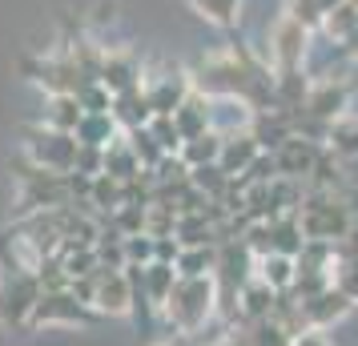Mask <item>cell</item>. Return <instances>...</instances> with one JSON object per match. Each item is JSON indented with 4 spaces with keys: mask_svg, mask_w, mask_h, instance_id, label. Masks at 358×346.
Listing matches in <instances>:
<instances>
[{
    "mask_svg": "<svg viewBox=\"0 0 358 346\" xmlns=\"http://www.w3.org/2000/svg\"><path fill=\"white\" fill-rule=\"evenodd\" d=\"M217 310H222V290H217V278L206 274V278H178L157 314L169 330H178V338H189Z\"/></svg>",
    "mask_w": 358,
    "mask_h": 346,
    "instance_id": "1",
    "label": "cell"
},
{
    "mask_svg": "<svg viewBox=\"0 0 358 346\" xmlns=\"http://www.w3.org/2000/svg\"><path fill=\"white\" fill-rule=\"evenodd\" d=\"M298 226H302V238L306 242H342L346 233L355 230V222L342 206L338 189H306L302 194V206L294 210Z\"/></svg>",
    "mask_w": 358,
    "mask_h": 346,
    "instance_id": "2",
    "label": "cell"
},
{
    "mask_svg": "<svg viewBox=\"0 0 358 346\" xmlns=\"http://www.w3.org/2000/svg\"><path fill=\"white\" fill-rule=\"evenodd\" d=\"M310 41H314V33L282 13V17L270 24V33H266V65H270V73H274V77L306 73Z\"/></svg>",
    "mask_w": 358,
    "mask_h": 346,
    "instance_id": "3",
    "label": "cell"
},
{
    "mask_svg": "<svg viewBox=\"0 0 358 346\" xmlns=\"http://www.w3.org/2000/svg\"><path fill=\"white\" fill-rule=\"evenodd\" d=\"M89 306L97 318H129L137 310V298H133V282L121 270H97L89 278Z\"/></svg>",
    "mask_w": 358,
    "mask_h": 346,
    "instance_id": "4",
    "label": "cell"
},
{
    "mask_svg": "<svg viewBox=\"0 0 358 346\" xmlns=\"http://www.w3.org/2000/svg\"><path fill=\"white\" fill-rule=\"evenodd\" d=\"M24 153L29 161L49 169V173H73V161H77V137L61 129H49V125H36V129L24 133Z\"/></svg>",
    "mask_w": 358,
    "mask_h": 346,
    "instance_id": "5",
    "label": "cell"
},
{
    "mask_svg": "<svg viewBox=\"0 0 358 346\" xmlns=\"http://www.w3.org/2000/svg\"><path fill=\"white\" fill-rule=\"evenodd\" d=\"M93 318H97L93 306L81 302L73 290H41L24 326H89Z\"/></svg>",
    "mask_w": 358,
    "mask_h": 346,
    "instance_id": "6",
    "label": "cell"
},
{
    "mask_svg": "<svg viewBox=\"0 0 358 346\" xmlns=\"http://www.w3.org/2000/svg\"><path fill=\"white\" fill-rule=\"evenodd\" d=\"M326 153V145L318 137H302V133H290L282 145L274 149V165H278V178H294V182H306L314 173L318 157Z\"/></svg>",
    "mask_w": 358,
    "mask_h": 346,
    "instance_id": "7",
    "label": "cell"
},
{
    "mask_svg": "<svg viewBox=\"0 0 358 346\" xmlns=\"http://www.w3.org/2000/svg\"><path fill=\"white\" fill-rule=\"evenodd\" d=\"M302 113L318 125H330L338 121L342 113H350V89L342 77H322L306 89V101H302Z\"/></svg>",
    "mask_w": 358,
    "mask_h": 346,
    "instance_id": "8",
    "label": "cell"
},
{
    "mask_svg": "<svg viewBox=\"0 0 358 346\" xmlns=\"http://www.w3.org/2000/svg\"><path fill=\"white\" fill-rule=\"evenodd\" d=\"M36 298H41V282H36L33 270H13V278L4 282V290H0V318L24 326L29 310L36 306Z\"/></svg>",
    "mask_w": 358,
    "mask_h": 346,
    "instance_id": "9",
    "label": "cell"
},
{
    "mask_svg": "<svg viewBox=\"0 0 358 346\" xmlns=\"http://www.w3.org/2000/svg\"><path fill=\"white\" fill-rule=\"evenodd\" d=\"M97 81L117 97V93H125V89H137V85L145 81V69H141V61H137L129 49H101Z\"/></svg>",
    "mask_w": 358,
    "mask_h": 346,
    "instance_id": "10",
    "label": "cell"
},
{
    "mask_svg": "<svg viewBox=\"0 0 358 346\" xmlns=\"http://www.w3.org/2000/svg\"><path fill=\"white\" fill-rule=\"evenodd\" d=\"M298 306H302V322H306V326H318V330H330L334 322H342L346 314L355 310V302L342 294L334 282H330L326 290H318L314 298L298 302Z\"/></svg>",
    "mask_w": 358,
    "mask_h": 346,
    "instance_id": "11",
    "label": "cell"
},
{
    "mask_svg": "<svg viewBox=\"0 0 358 346\" xmlns=\"http://www.w3.org/2000/svg\"><path fill=\"white\" fill-rule=\"evenodd\" d=\"M141 89H145L153 117H173V109L185 101V93H189L194 85H189V73H165V77L141 81Z\"/></svg>",
    "mask_w": 358,
    "mask_h": 346,
    "instance_id": "12",
    "label": "cell"
},
{
    "mask_svg": "<svg viewBox=\"0 0 358 346\" xmlns=\"http://www.w3.org/2000/svg\"><path fill=\"white\" fill-rule=\"evenodd\" d=\"M330 282L358 306V230H350L342 242H334V266H330Z\"/></svg>",
    "mask_w": 358,
    "mask_h": 346,
    "instance_id": "13",
    "label": "cell"
},
{
    "mask_svg": "<svg viewBox=\"0 0 358 346\" xmlns=\"http://www.w3.org/2000/svg\"><path fill=\"white\" fill-rule=\"evenodd\" d=\"M210 109H213V97L197 93V89L185 93V101L173 109V125H178V133H181V145H185L189 137L210 133Z\"/></svg>",
    "mask_w": 358,
    "mask_h": 346,
    "instance_id": "14",
    "label": "cell"
},
{
    "mask_svg": "<svg viewBox=\"0 0 358 346\" xmlns=\"http://www.w3.org/2000/svg\"><path fill=\"white\" fill-rule=\"evenodd\" d=\"M262 153L258 137L245 129V133H229V137H222V153H217V165H222V173L226 178H242L245 169L254 165V157Z\"/></svg>",
    "mask_w": 358,
    "mask_h": 346,
    "instance_id": "15",
    "label": "cell"
},
{
    "mask_svg": "<svg viewBox=\"0 0 358 346\" xmlns=\"http://www.w3.org/2000/svg\"><path fill=\"white\" fill-rule=\"evenodd\" d=\"M254 278H262L274 294H286V290L294 286V278H298V262H294V254L270 250V254L254 258Z\"/></svg>",
    "mask_w": 358,
    "mask_h": 346,
    "instance_id": "16",
    "label": "cell"
},
{
    "mask_svg": "<svg viewBox=\"0 0 358 346\" xmlns=\"http://www.w3.org/2000/svg\"><path fill=\"white\" fill-rule=\"evenodd\" d=\"M113 121H117V129L125 133V129H137V125H149V117H153V109H149V97H145V89L137 85V89H125V93H117L113 97Z\"/></svg>",
    "mask_w": 358,
    "mask_h": 346,
    "instance_id": "17",
    "label": "cell"
},
{
    "mask_svg": "<svg viewBox=\"0 0 358 346\" xmlns=\"http://www.w3.org/2000/svg\"><path fill=\"white\" fill-rule=\"evenodd\" d=\"M81 101L73 97V93H57V97H45V113H41V125H49V129H61V133H77L81 125Z\"/></svg>",
    "mask_w": 358,
    "mask_h": 346,
    "instance_id": "18",
    "label": "cell"
},
{
    "mask_svg": "<svg viewBox=\"0 0 358 346\" xmlns=\"http://www.w3.org/2000/svg\"><path fill=\"white\" fill-rule=\"evenodd\" d=\"M77 145H93V149H105L113 145L117 137H121V129H117L113 113H85L81 125H77Z\"/></svg>",
    "mask_w": 358,
    "mask_h": 346,
    "instance_id": "19",
    "label": "cell"
},
{
    "mask_svg": "<svg viewBox=\"0 0 358 346\" xmlns=\"http://www.w3.org/2000/svg\"><path fill=\"white\" fill-rule=\"evenodd\" d=\"M326 149L334 157H358V113H342L326 125Z\"/></svg>",
    "mask_w": 358,
    "mask_h": 346,
    "instance_id": "20",
    "label": "cell"
},
{
    "mask_svg": "<svg viewBox=\"0 0 358 346\" xmlns=\"http://www.w3.org/2000/svg\"><path fill=\"white\" fill-rule=\"evenodd\" d=\"M201 20H210L213 29H234L242 20L245 0H185Z\"/></svg>",
    "mask_w": 358,
    "mask_h": 346,
    "instance_id": "21",
    "label": "cell"
},
{
    "mask_svg": "<svg viewBox=\"0 0 358 346\" xmlns=\"http://www.w3.org/2000/svg\"><path fill=\"white\" fill-rule=\"evenodd\" d=\"M101 173H109V178H117V182H129V178L141 173V161H137V153L129 149L125 133L117 137L113 145H105V169H101Z\"/></svg>",
    "mask_w": 358,
    "mask_h": 346,
    "instance_id": "22",
    "label": "cell"
},
{
    "mask_svg": "<svg viewBox=\"0 0 358 346\" xmlns=\"http://www.w3.org/2000/svg\"><path fill=\"white\" fill-rule=\"evenodd\" d=\"M213 266H217V246H181L173 270L178 278H206L213 274Z\"/></svg>",
    "mask_w": 358,
    "mask_h": 346,
    "instance_id": "23",
    "label": "cell"
},
{
    "mask_svg": "<svg viewBox=\"0 0 358 346\" xmlns=\"http://www.w3.org/2000/svg\"><path fill=\"white\" fill-rule=\"evenodd\" d=\"M238 334H242V343H245V346H294V334H290L286 326H278L274 318L245 322Z\"/></svg>",
    "mask_w": 358,
    "mask_h": 346,
    "instance_id": "24",
    "label": "cell"
},
{
    "mask_svg": "<svg viewBox=\"0 0 358 346\" xmlns=\"http://www.w3.org/2000/svg\"><path fill=\"white\" fill-rule=\"evenodd\" d=\"M355 24H358V4H355V0H346V4H338V8H330V13H326L318 33H322L330 45H338V49H342V41L355 33Z\"/></svg>",
    "mask_w": 358,
    "mask_h": 346,
    "instance_id": "25",
    "label": "cell"
},
{
    "mask_svg": "<svg viewBox=\"0 0 358 346\" xmlns=\"http://www.w3.org/2000/svg\"><path fill=\"white\" fill-rule=\"evenodd\" d=\"M217 153H222V137L210 129V133H201V137H189L181 145V161L189 165V169H197V165H213Z\"/></svg>",
    "mask_w": 358,
    "mask_h": 346,
    "instance_id": "26",
    "label": "cell"
},
{
    "mask_svg": "<svg viewBox=\"0 0 358 346\" xmlns=\"http://www.w3.org/2000/svg\"><path fill=\"white\" fill-rule=\"evenodd\" d=\"M125 141H129V149L137 153V161H141V169H157V161L162 157H169L162 145H157V137L149 133V125H137V129H125Z\"/></svg>",
    "mask_w": 358,
    "mask_h": 346,
    "instance_id": "27",
    "label": "cell"
},
{
    "mask_svg": "<svg viewBox=\"0 0 358 346\" xmlns=\"http://www.w3.org/2000/svg\"><path fill=\"white\" fill-rule=\"evenodd\" d=\"M121 254H125V266H149L153 262V233H129L121 238Z\"/></svg>",
    "mask_w": 358,
    "mask_h": 346,
    "instance_id": "28",
    "label": "cell"
},
{
    "mask_svg": "<svg viewBox=\"0 0 358 346\" xmlns=\"http://www.w3.org/2000/svg\"><path fill=\"white\" fill-rule=\"evenodd\" d=\"M77 101H81L85 113H109V109H113V93L101 81H85L81 89H77Z\"/></svg>",
    "mask_w": 358,
    "mask_h": 346,
    "instance_id": "29",
    "label": "cell"
},
{
    "mask_svg": "<svg viewBox=\"0 0 358 346\" xmlns=\"http://www.w3.org/2000/svg\"><path fill=\"white\" fill-rule=\"evenodd\" d=\"M286 17H294L302 29L310 33H318L322 29V8H318V0H286V8H282Z\"/></svg>",
    "mask_w": 358,
    "mask_h": 346,
    "instance_id": "30",
    "label": "cell"
},
{
    "mask_svg": "<svg viewBox=\"0 0 358 346\" xmlns=\"http://www.w3.org/2000/svg\"><path fill=\"white\" fill-rule=\"evenodd\" d=\"M149 133L157 137V145L165 153H181V133L173 125V117H149Z\"/></svg>",
    "mask_w": 358,
    "mask_h": 346,
    "instance_id": "31",
    "label": "cell"
},
{
    "mask_svg": "<svg viewBox=\"0 0 358 346\" xmlns=\"http://www.w3.org/2000/svg\"><path fill=\"white\" fill-rule=\"evenodd\" d=\"M294 346H334V343H330V334H326V330L306 326L302 334H294Z\"/></svg>",
    "mask_w": 358,
    "mask_h": 346,
    "instance_id": "32",
    "label": "cell"
},
{
    "mask_svg": "<svg viewBox=\"0 0 358 346\" xmlns=\"http://www.w3.org/2000/svg\"><path fill=\"white\" fill-rule=\"evenodd\" d=\"M342 52H346V57H355V52H358V24H355V33L342 41Z\"/></svg>",
    "mask_w": 358,
    "mask_h": 346,
    "instance_id": "33",
    "label": "cell"
},
{
    "mask_svg": "<svg viewBox=\"0 0 358 346\" xmlns=\"http://www.w3.org/2000/svg\"><path fill=\"white\" fill-rule=\"evenodd\" d=\"M213 346H245V343H242V334H226V338H217Z\"/></svg>",
    "mask_w": 358,
    "mask_h": 346,
    "instance_id": "34",
    "label": "cell"
},
{
    "mask_svg": "<svg viewBox=\"0 0 358 346\" xmlns=\"http://www.w3.org/2000/svg\"><path fill=\"white\" fill-rule=\"evenodd\" d=\"M338 4H346V0H318V8H322V17L330 13V8H338Z\"/></svg>",
    "mask_w": 358,
    "mask_h": 346,
    "instance_id": "35",
    "label": "cell"
},
{
    "mask_svg": "<svg viewBox=\"0 0 358 346\" xmlns=\"http://www.w3.org/2000/svg\"><path fill=\"white\" fill-rule=\"evenodd\" d=\"M149 346H185V343H181V338H153Z\"/></svg>",
    "mask_w": 358,
    "mask_h": 346,
    "instance_id": "36",
    "label": "cell"
},
{
    "mask_svg": "<svg viewBox=\"0 0 358 346\" xmlns=\"http://www.w3.org/2000/svg\"><path fill=\"white\" fill-rule=\"evenodd\" d=\"M355 77H358V52H355Z\"/></svg>",
    "mask_w": 358,
    "mask_h": 346,
    "instance_id": "37",
    "label": "cell"
},
{
    "mask_svg": "<svg viewBox=\"0 0 358 346\" xmlns=\"http://www.w3.org/2000/svg\"><path fill=\"white\" fill-rule=\"evenodd\" d=\"M355 4H358V0H355Z\"/></svg>",
    "mask_w": 358,
    "mask_h": 346,
    "instance_id": "38",
    "label": "cell"
}]
</instances>
